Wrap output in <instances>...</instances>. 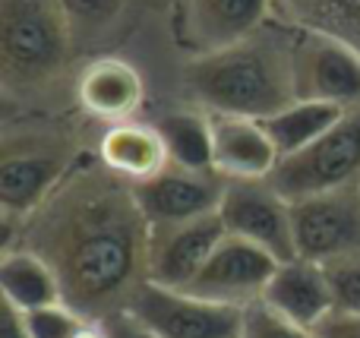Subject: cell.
Wrapping results in <instances>:
<instances>
[{
  "label": "cell",
  "instance_id": "obj_1",
  "mask_svg": "<svg viewBox=\"0 0 360 338\" xmlns=\"http://www.w3.org/2000/svg\"><path fill=\"white\" fill-rule=\"evenodd\" d=\"M152 225L143 215L133 183L101 174H79L57 187L41 206L35 247L63 288V301L89 320L127 310L146 282Z\"/></svg>",
  "mask_w": 360,
  "mask_h": 338
},
{
  "label": "cell",
  "instance_id": "obj_2",
  "mask_svg": "<svg viewBox=\"0 0 360 338\" xmlns=\"http://www.w3.org/2000/svg\"><path fill=\"white\" fill-rule=\"evenodd\" d=\"M186 86L209 114L266 120L297 98L291 54L259 38L199 54L186 67Z\"/></svg>",
  "mask_w": 360,
  "mask_h": 338
},
{
  "label": "cell",
  "instance_id": "obj_3",
  "mask_svg": "<svg viewBox=\"0 0 360 338\" xmlns=\"http://www.w3.org/2000/svg\"><path fill=\"white\" fill-rule=\"evenodd\" d=\"M73 25L60 0H0V63L6 86H41L70 57Z\"/></svg>",
  "mask_w": 360,
  "mask_h": 338
},
{
  "label": "cell",
  "instance_id": "obj_4",
  "mask_svg": "<svg viewBox=\"0 0 360 338\" xmlns=\"http://www.w3.org/2000/svg\"><path fill=\"white\" fill-rule=\"evenodd\" d=\"M269 183L288 202L360 183V105L348 108L345 117L313 145L281 158Z\"/></svg>",
  "mask_w": 360,
  "mask_h": 338
},
{
  "label": "cell",
  "instance_id": "obj_5",
  "mask_svg": "<svg viewBox=\"0 0 360 338\" xmlns=\"http://www.w3.org/2000/svg\"><path fill=\"white\" fill-rule=\"evenodd\" d=\"M127 313L152 329L158 338H240L243 310L215 304L184 288L143 282L133 291Z\"/></svg>",
  "mask_w": 360,
  "mask_h": 338
},
{
  "label": "cell",
  "instance_id": "obj_6",
  "mask_svg": "<svg viewBox=\"0 0 360 338\" xmlns=\"http://www.w3.org/2000/svg\"><path fill=\"white\" fill-rule=\"evenodd\" d=\"M291 219L300 259L329 266L360 256V183L291 202Z\"/></svg>",
  "mask_w": 360,
  "mask_h": 338
},
{
  "label": "cell",
  "instance_id": "obj_7",
  "mask_svg": "<svg viewBox=\"0 0 360 338\" xmlns=\"http://www.w3.org/2000/svg\"><path fill=\"white\" fill-rule=\"evenodd\" d=\"M228 234L272 253L278 263L297 256L291 202L269 181H228L218 206Z\"/></svg>",
  "mask_w": 360,
  "mask_h": 338
},
{
  "label": "cell",
  "instance_id": "obj_8",
  "mask_svg": "<svg viewBox=\"0 0 360 338\" xmlns=\"http://www.w3.org/2000/svg\"><path fill=\"white\" fill-rule=\"evenodd\" d=\"M275 269H278V259L272 253H266L262 247L250 244L243 238L224 234V240L215 247L209 263L199 269V275L184 291L243 310L250 304L262 301Z\"/></svg>",
  "mask_w": 360,
  "mask_h": 338
},
{
  "label": "cell",
  "instance_id": "obj_9",
  "mask_svg": "<svg viewBox=\"0 0 360 338\" xmlns=\"http://www.w3.org/2000/svg\"><path fill=\"white\" fill-rule=\"evenodd\" d=\"M297 98L332 101L342 108L360 105V54L332 35H307L291 51Z\"/></svg>",
  "mask_w": 360,
  "mask_h": 338
},
{
  "label": "cell",
  "instance_id": "obj_10",
  "mask_svg": "<svg viewBox=\"0 0 360 338\" xmlns=\"http://www.w3.org/2000/svg\"><path fill=\"white\" fill-rule=\"evenodd\" d=\"M224 234H228V228L218 212L193 221L152 228L146 282L165 285V288H190V282L209 263V256L224 240Z\"/></svg>",
  "mask_w": 360,
  "mask_h": 338
},
{
  "label": "cell",
  "instance_id": "obj_11",
  "mask_svg": "<svg viewBox=\"0 0 360 338\" xmlns=\"http://www.w3.org/2000/svg\"><path fill=\"white\" fill-rule=\"evenodd\" d=\"M70 155L48 143H6L0 162V206L6 219H25L54 196Z\"/></svg>",
  "mask_w": 360,
  "mask_h": 338
},
{
  "label": "cell",
  "instance_id": "obj_12",
  "mask_svg": "<svg viewBox=\"0 0 360 338\" xmlns=\"http://www.w3.org/2000/svg\"><path fill=\"white\" fill-rule=\"evenodd\" d=\"M224 183L228 181L218 177L215 171H186L168 164L162 174H155L146 183H136L133 190H136L139 209L149 219V225L162 228L218 212Z\"/></svg>",
  "mask_w": 360,
  "mask_h": 338
},
{
  "label": "cell",
  "instance_id": "obj_13",
  "mask_svg": "<svg viewBox=\"0 0 360 338\" xmlns=\"http://www.w3.org/2000/svg\"><path fill=\"white\" fill-rule=\"evenodd\" d=\"M281 162L266 124L237 114H212V171L224 181H269Z\"/></svg>",
  "mask_w": 360,
  "mask_h": 338
},
{
  "label": "cell",
  "instance_id": "obj_14",
  "mask_svg": "<svg viewBox=\"0 0 360 338\" xmlns=\"http://www.w3.org/2000/svg\"><path fill=\"white\" fill-rule=\"evenodd\" d=\"M262 301L291 323L307 329H316L335 313V294H332L329 272L323 263L313 259H288L278 263L272 282H269Z\"/></svg>",
  "mask_w": 360,
  "mask_h": 338
},
{
  "label": "cell",
  "instance_id": "obj_15",
  "mask_svg": "<svg viewBox=\"0 0 360 338\" xmlns=\"http://www.w3.org/2000/svg\"><path fill=\"white\" fill-rule=\"evenodd\" d=\"M76 95H79V105L92 117L120 124V120H130L143 108L146 82L133 63L120 60V57H101V60L89 63L82 70Z\"/></svg>",
  "mask_w": 360,
  "mask_h": 338
},
{
  "label": "cell",
  "instance_id": "obj_16",
  "mask_svg": "<svg viewBox=\"0 0 360 338\" xmlns=\"http://www.w3.org/2000/svg\"><path fill=\"white\" fill-rule=\"evenodd\" d=\"M272 0H186V38L199 54L231 48L262 25Z\"/></svg>",
  "mask_w": 360,
  "mask_h": 338
},
{
  "label": "cell",
  "instance_id": "obj_17",
  "mask_svg": "<svg viewBox=\"0 0 360 338\" xmlns=\"http://www.w3.org/2000/svg\"><path fill=\"white\" fill-rule=\"evenodd\" d=\"M101 168L127 183H146L155 174H162L171 164L168 145H165L158 126L136 124V120H120L111 124L98 143Z\"/></svg>",
  "mask_w": 360,
  "mask_h": 338
},
{
  "label": "cell",
  "instance_id": "obj_18",
  "mask_svg": "<svg viewBox=\"0 0 360 338\" xmlns=\"http://www.w3.org/2000/svg\"><path fill=\"white\" fill-rule=\"evenodd\" d=\"M0 291H4V304H10L19 313L63 301V288L54 266L32 247L4 253V259H0Z\"/></svg>",
  "mask_w": 360,
  "mask_h": 338
},
{
  "label": "cell",
  "instance_id": "obj_19",
  "mask_svg": "<svg viewBox=\"0 0 360 338\" xmlns=\"http://www.w3.org/2000/svg\"><path fill=\"white\" fill-rule=\"evenodd\" d=\"M345 111H348V108L332 105V101L294 98L291 105H285L278 114L266 117L262 124H266L269 136L275 139L281 158H285V155H294V152L307 149V145H313L319 136H326V133L345 117Z\"/></svg>",
  "mask_w": 360,
  "mask_h": 338
},
{
  "label": "cell",
  "instance_id": "obj_20",
  "mask_svg": "<svg viewBox=\"0 0 360 338\" xmlns=\"http://www.w3.org/2000/svg\"><path fill=\"white\" fill-rule=\"evenodd\" d=\"M171 164L186 171H212V114L174 111L158 120Z\"/></svg>",
  "mask_w": 360,
  "mask_h": 338
},
{
  "label": "cell",
  "instance_id": "obj_21",
  "mask_svg": "<svg viewBox=\"0 0 360 338\" xmlns=\"http://www.w3.org/2000/svg\"><path fill=\"white\" fill-rule=\"evenodd\" d=\"M130 0H60L63 13H67L73 35H98V32L111 29L120 16H124Z\"/></svg>",
  "mask_w": 360,
  "mask_h": 338
},
{
  "label": "cell",
  "instance_id": "obj_22",
  "mask_svg": "<svg viewBox=\"0 0 360 338\" xmlns=\"http://www.w3.org/2000/svg\"><path fill=\"white\" fill-rule=\"evenodd\" d=\"M22 320L32 338H76L79 329L89 323V316H82L67 301H57L48 307L29 310V313H22Z\"/></svg>",
  "mask_w": 360,
  "mask_h": 338
},
{
  "label": "cell",
  "instance_id": "obj_23",
  "mask_svg": "<svg viewBox=\"0 0 360 338\" xmlns=\"http://www.w3.org/2000/svg\"><path fill=\"white\" fill-rule=\"evenodd\" d=\"M240 338H316V332L307 326H297L278 310H272L266 301H256L243 307Z\"/></svg>",
  "mask_w": 360,
  "mask_h": 338
},
{
  "label": "cell",
  "instance_id": "obj_24",
  "mask_svg": "<svg viewBox=\"0 0 360 338\" xmlns=\"http://www.w3.org/2000/svg\"><path fill=\"white\" fill-rule=\"evenodd\" d=\"M335 294V313H354L360 316V256L338 259L326 266Z\"/></svg>",
  "mask_w": 360,
  "mask_h": 338
},
{
  "label": "cell",
  "instance_id": "obj_25",
  "mask_svg": "<svg viewBox=\"0 0 360 338\" xmlns=\"http://www.w3.org/2000/svg\"><path fill=\"white\" fill-rule=\"evenodd\" d=\"M105 326H108V335L111 338H158L146 323H139L136 316L127 313V310L105 316Z\"/></svg>",
  "mask_w": 360,
  "mask_h": 338
},
{
  "label": "cell",
  "instance_id": "obj_26",
  "mask_svg": "<svg viewBox=\"0 0 360 338\" xmlns=\"http://www.w3.org/2000/svg\"><path fill=\"white\" fill-rule=\"evenodd\" d=\"M316 338H360V316L354 313H332L323 326L313 329Z\"/></svg>",
  "mask_w": 360,
  "mask_h": 338
},
{
  "label": "cell",
  "instance_id": "obj_27",
  "mask_svg": "<svg viewBox=\"0 0 360 338\" xmlns=\"http://www.w3.org/2000/svg\"><path fill=\"white\" fill-rule=\"evenodd\" d=\"M0 338H32L25 329V320L19 310H13L10 304H4V326H0Z\"/></svg>",
  "mask_w": 360,
  "mask_h": 338
},
{
  "label": "cell",
  "instance_id": "obj_28",
  "mask_svg": "<svg viewBox=\"0 0 360 338\" xmlns=\"http://www.w3.org/2000/svg\"><path fill=\"white\" fill-rule=\"evenodd\" d=\"M76 338H111V335H108L105 320H89L86 326L79 329V335H76Z\"/></svg>",
  "mask_w": 360,
  "mask_h": 338
}]
</instances>
